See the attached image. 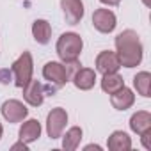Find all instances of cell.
<instances>
[{
  "instance_id": "obj_1",
  "label": "cell",
  "mask_w": 151,
  "mask_h": 151,
  "mask_svg": "<svg viewBox=\"0 0 151 151\" xmlns=\"http://www.w3.org/2000/svg\"><path fill=\"white\" fill-rule=\"evenodd\" d=\"M116 55L119 59V64L124 66V68H135L142 62V53H144V48H142V43H140V37L135 30L128 29V30H123L121 34H117L116 37Z\"/></svg>"
},
{
  "instance_id": "obj_2",
  "label": "cell",
  "mask_w": 151,
  "mask_h": 151,
  "mask_svg": "<svg viewBox=\"0 0 151 151\" xmlns=\"http://www.w3.org/2000/svg\"><path fill=\"white\" fill-rule=\"evenodd\" d=\"M80 68V62L75 60V62H57V60H50L45 64L43 68V77L45 80L53 86L55 89H60L62 86H66L71 77L75 75V71H77Z\"/></svg>"
},
{
  "instance_id": "obj_3",
  "label": "cell",
  "mask_w": 151,
  "mask_h": 151,
  "mask_svg": "<svg viewBox=\"0 0 151 151\" xmlns=\"http://www.w3.org/2000/svg\"><path fill=\"white\" fill-rule=\"evenodd\" d=\"M84 48V41L77 32H64L57 39L55 52L60 59V62H75L78 60Z\"/></svg>"
},
{
  "instance_id": "obj_4",
  "label": "cell",
  "mask_w": 151,
  "mask_h": 151,
  "mask_svg": "<svg viewBox=\"0 0 151 151\" xmlns=\"http://www.w3.org/2000/svg\"><path fill=\"white\" fill-rule=\"evenodd\" d=\"M11 71H13V80H14V86L16 87H23L30 78H32V71H34V60H32V55L30 52H23L11 66Z\"/></svg>"
},
{
  "instance_id": "obj_5",
  "label": "cell",
  "mask_w": 151,
  "mask_h": 151,
  "mask_svg": "<svg viewBox=\"0 0 151 151\" xmlns=\"http://www.w3.org/2000/svg\"><path fill=\"white\" fill-rule=\"evenodd\" d=\"M68 123V112L62 107H55L46 116V133L50 139H60Z\"/></svg>"
},
{
  "instance_id": "obj_6",
  "label": "cell",
  "mask_w": 151,
  "mask_h": 151,
  "mask_svg": "<svg viewBox=\"0 0 151 151\" xmlns=\"http://www.w3.org/2000/svg\"><path fill=\"white\" fill-rule=\"evenodd\" d=\"M0 112H2V117L7 123H22L29 116V109L20 100H7V101H4Z\"/></svg>"
},
{
  "instance_id": "obj_7",
  "label": "cell",
  "mask_w": 151,
  "mask_h": 151,
  "mask_svg": "<svg viewBox=\"0 0 151 151\" xmlns=\"http://www.w3.org/2000/svg\"><path fill=\"white\" fill-rule=\"evenodd\" d=\"M93 25H94V29L98 32L110 34V32H114V29L117 25V18H116V14L110 9H103L101 7V9H96L93 13Z\"/></svg>"
},
{
  "instance_id": "obj_8",
  "label": "cell",
  "mask_w": 151,
  "mask_h": 151,
  "mask_svg": "<svg viewBox=\"0 0 151 151\" xmlns=\"http://www.w3.org/2000/svg\"><path fill=\"white\" fill-rule=\"evenodd\" d=\"M22 89H23V100H25L30 107H41V105H43L45 96H46V87H45L41 82L30 78Z\"/></svg>"
},
{
  "instance_id": "obj_9",
  "label": "cell",
  "mask_w": 151,
  "mask_h": 151,
  "mask_svg": "<svg viewBox=\"0 0 151 151\" xmlns=\"http://www.w3.org/2000/svg\"><path fill=\"white\" fill-rule=\"evenodd\" d=\"M60 9L66 18V23L69 25H78L86 13L82 0H60Z\"/></svg>"
},
{
  "instance_id": "obj_10",
  "label": "cell",
  "mask_w": 151,
  "mask_h": 151,
  "mask_svg": "<svg viewBox=\"0 0 151 151\" xmlns=\"http://www.w3.org/2000/svg\"><path fill=\"white\" fill-rule=\"evenodd\" d=\"M119 68H121V64H119V59H117L116 52L105 50V52H100L96 55V71L98 73H101V75L116 73Z\"/></svg>"
},
{
  "instance_id": "obj_11",
  "label": "cell",
  "mask_w": 151,
  "mask_h": 151,
  "mask_svg": "<svg viewBox=\"0 0 151 151\" xmlns=\"http://www.w3.org/2000/svg\"><path fill=\"white\" fill-rule=\"evenodd\" d=\"M71 80H73V84H75L77 89L89 91L96 84V71L91 69V68H78L77 71H75V75L71 77Z\"/></svg>"
},
{
  "instance_id": "obj_12",
  "label": "cell",
  "mask_w": 151,
  "mask_h": 151,
  "mask_svg": "<svg viewBox=\"0 0 151 151\" xmlns=\"http://www.w3.org/2000/svg\"><path fill=\"white\" fill-rule=\"evenodd\" d=\"M110 103L116 110H126L135 103V94L132 89H128L126 86H123L119 91L110 94Z\"/></svg>"
},
{
  "instance_id": "obj_13",
  "label": "cell",
  "mask_w": 151,
  "mask_h": 151,
  "mask_svg": "<svg viewBox=\"0 0 151 151\" xmlns=\"http://www.w3.org/2000/svg\"><path fill=\"white\" fill-rule=\"evenodd\" d=\"M20 140H23L25 144H32L41 137V123L37 119H27L23 121V124L20 126Z\"/></svg>"
},
{
  "instance_id": "obj_14",
  "label": "cell",
  "mask_w": 151,
  "mask_h": 151,
  "mask_svg": "<svg viewBox=\"0 0 151 151\" xmlns=\"http://www.w3.org/2000/svg\"><path fill=\"white\" fill-rule=\"evenodd\" d=\"M107 146L110 151H130L132 149V139L126 132L123 130H116L110 133L109 140H107Z\"/></svg>"
},
{
  "instance_id": "obj_15",
  "label": "cell",
  "mask_w": 151,
  "mask_h": 151,
  "mask_svg": "<svg viewBox=\"0 0 151 151\" xmlns=\"http://www.w3.org/2000/svg\"><path fill=\"white\" fill-rule=\"evenodd\" d=\"M130 130L137 135L151 130V114L147 110H139L130 117Z\"/></svg>"
},
{
  "instance_id": "obj_16",
  "label": "cell",
  "mask_w": 151,
  "mask_h": 151,
  "mask_svg": "<svg viewBox=\"0 0 151 151\" xmlns=\"http://www.w3.org/2000/svg\"><path fill=\"white\" fill-rule=\"evenodd\" d=\"M32 36H34L36 43H39V45H48L50 39H52V25H50L46 20H43V18L36 20V22L32 23Z\"/></svg>"
},
{
  "instance_id": "obj_17",
  "label": "cell",
  "mask_w": 151,
  "mask_h": 151,
  "mask_svg": "<svg viewBox=\"0 0 151 151\" xmlns=\"http://www.w3.org/2000/svg\"><path fill=\"white\" fill-rule=\"evenodd\" d=\"M82 135H84V132H82L80 126H71L64 135H60L62 137V147L66 151H75V149L80 146Z\"/></svg>"
},
{
  "instance_id": "obj_18",
  "label": "cell",
  "mask_w": 151,
  "mask_h": 151,
  "mask_svg": "<svg viewBox=\"0 0 151 151\" xmlns=\"http://www.w3.org/2000/svg\"><path fill=\"white\" fill-rule=\"evenodd\" d=\"M133 87L137 93L144 98L151 96V73L149 71H139L133 77Z\"/></svg>"
},
{
  "instance_id": "obj_19",
  "label": "cell",
  "mask_w": 151,
  "mask_h": 151,
  "mask_svg": "<svg viewBox=\"0 0 151 151\" xmlns=\"http://www.w3.org/2000/svg\"><path fill=\"white\" fill-rule=\"evenodd\" d=\"M123 86H124V80H123L121 75H117V71L116 73H107V75H103V78H101V89L107 94H112V93L119 91Z\"/></svg>"
},
{
  "instance_id": "obj_20",
  "label": "cell",
  "mask_w": 151,
  "mask_h": 151,
  "mask_svg": "<svg viewBox=\"0 0 151 151\" xmlns=\"http://www.w3.org/2000/svg\"><path fill=\"white\" fill-rule=\"evenodd\" d=\"M140 142H142V146H144L147 151H151V130L140 133Z\"/></svg>"
},
{
  "instance_id": "obj_21",
  "label": "cell",
  "mask_w": 151,
  "mask_h": 151,
  "mask_svg": "<svg viewBox=\"0 0 151 151\" xmlns=\"http://www.w3.org/2000/svg\"><path fill=\"white\" fill-rule=\"evenodd\" d=\"M11 80H13V71L11 69H0V82L9 84Z\"/></svg>"
},
{
  "instance_id": "obj_22",
  "label": "cell",
  "mask_w": 151,
  "mask_h": 151,
  "mask_svg": "<svg viewBox=\"0 0 151 151\" xmlns=\"http://www.w3.org/2000/svg\"><path fill=\"white\" fill-rule=\"evenodd\" d=\"M18 149L27 151V149H29V144H25L23 140H20V142H16V144H13V146H11V151H18Z\"/></svg>"
},
{
  "instance_id": "obj_23",
  "label": "cell",
  "mask_w": 151,
  "mask_h": 151,
  "mask_svg": "<svg viewBox=\"0 0 151 151\" xmlns=\"http://www.w3.org/2000/svg\"><path fill=\"white\" fill-rule=\"evenodd\" d=\"M100 2L105 4V6H119L121 0H100Z\"/></svg>"
},
{
  "instance_id": "obj_24",
  "label": "cell",
  "mask_w": 151,
  "mask_h": 151,
  "mask_svg": "<svg viewBox=\"0 0 151 151\" xmlns=\"http://www.w3.org/2000/svg\"><path fill=\"white\" fill-rule=\"evenodd\" d=\"M91 149H96V151H100V149H101V146H98V144H87V146L84 147V151H91Z\"/></svg>"
},
{
  "instance_id": "obj_25",
  "label": "cell",
  "mask_w": 151,
  "mask_h": 151,
  "mask_svg": "<svg viewBox=\"0 0 151 151\" xmlns=\"http://www.w3.org/2000/svg\"><path fill=\"white\" fill-rule=\"evenodd\" d=\"M142 2H144V6H146V7H149V6H151V2H149V0H142Z\"/></svg>"
},
{
  "instance_id": "obj_26",
  "label": "cell",
  "mask_w": 151,
  "mask_h": 151,
  "mask_svg": "<svg viewBox=\"0 0 151 151\" xmlns=\"http://www.w3.org/2000/svg\"><path fill=\"white\" fill-rule=\"evenodd\" d=\"M2 133H4V128H2V124H0V139H2Z\"/></svg>"
}]
</instances>
